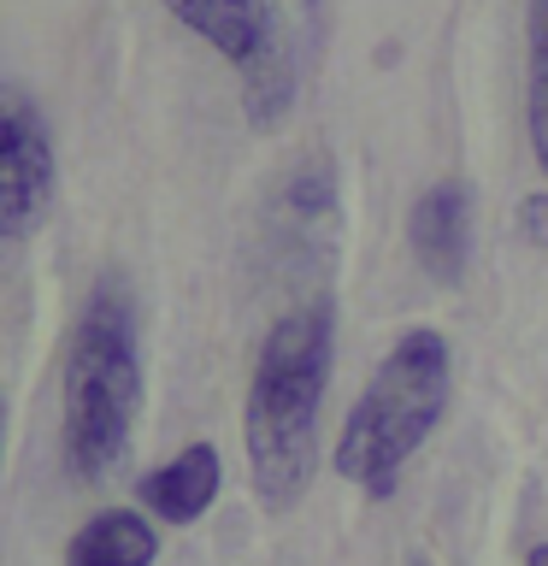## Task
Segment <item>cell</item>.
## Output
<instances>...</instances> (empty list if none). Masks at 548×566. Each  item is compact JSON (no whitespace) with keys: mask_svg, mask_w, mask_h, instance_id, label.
I'll list each match as a JSON object with an SVG mask.
<instances>
[{"mask_svg":"<svg viewBox=\"0 0 548 566\" xmlns=\"http://www.w3.org/2000/svg\"><path fill=\"white\" fill-rule=\"evenodd\" d=\"M177 24L194 30L219 60L236 65L242 113L254 124H272L295 101V53L289 24H283L277 0H159Z\"/></svg>","mask_w":548,"mask_h":566,"instance_id":"4","label":"cell"},{"mask_svg":"<svg viewBox=\"0 0 548 566\" xmlns=\"http://www.w3.org/2000/svg\"><path fill=\"white\" fill-rule=\"evenodd\" d=\"M525 130H530V154L548 171V0H530L525 7Z\"/></svg>","mask_w":548,"mask_h":566,"instance_id":"9","label":"cell"},{"mask_svg":"<svg viewBox=\"0 0 548 566\" xmlns=\"http://www.w3.org/2000/svg\"><path fill=\"white\" fill-rule=\"evenodd\" d=\"M519 237L548 248V195H525V201H519Z\"/></svg>","mask_w":548,"mask_h":566,"instance_id":"11","label":"cell"},{"mask_svg":"<svg viewBox=\"0 0 548 566\" xmlns=\"http://www.w3.org/2000/svg\"><path fill=\"white\" fill-rule=\"evenodd\" d=\"M336 313L330 301H301L277 313L260 343L254 384H247V472L265 507H295L318 467V407L330 384Z\"/></svg>","mask_w":548,"mask_h":566,"instance_id":"1","label":"cell"},{"mask_svg":"<svg viewBox=\"0 0 548 566\" xmlns=\"http://www.w3.org/2000/svg\"><path fill=\"white\" fill-rule=\"evenodd\" d=\"M53 201V136L24 88L0 95V219L7 237L24 242Z\"/></svg>","mask_w":548,"mask_h":566,"instance_id":"5","label":"cell"},{"mask_svg":"<svg viewBox=\"0 0 548 566\" xmlns=\"http://www.w3.org/2000/svg\"><path fill=\"white\" fill-rule=\"evenodd\" d=\"M442 413H449V336L413 325L396 336V348L378 360L354 413L342 419L336 472L383 502L401 484V467L442 424Z\"/></svg>","mask_w":548,"mask_h":566,"instance_id":"3","label":"cell"},{"mask_svg":"<svg viewBox=\"0 0 548 566\" xmlns=\"http://www.w3.org/2000/svg\"><path fill=\"white\" fill-rule=\"evenodd\" d=\"M407 566H431V560H424V555H407Z\"/></svg>","mask_w":548,"mask_h":566,"instance_id":"13","label":"cell"},{"mask_svg":"<svg viewBox=\"0 0 548 566\" xmlns=\"http://www.w3.org/2000/svg\"><path fill=\"white\" fill-rule=\"evenodd\" d=\"M407 242H413L419 265L431 277H460L466 265V242H472V201H466V184L442 177L413 201L407 212Z\"/></svg>","mask_w":548,"mask_h":566,"instance_id":"6","label":"cell"},{"mask_svg":"<svg viewBox=\"0 0 548 566\" xmlns=\"http://www.w3.org/2000/svg\"><path fill=\"white\" fill-rule=\"evenodd\" d=\"M530 566H548V543H537V548H530Z\"/></svg>","mask_w":548,"mask_h":566,"instance_id":"12","label":"cell"},{"mask_svg":"<svg viewBox=\"0 0 548 566\" xmlns=\"http://www.w3.org/2000/svg\"><path fill=\"white\" fill-rule=\"evenodd\" d=\"M219 449L212 442H189L183 454H171L166 467H154L148 478H141V502H148V513H159V520L171 525H189L201 520V513L212 507V495H219Z\"/></svg>","mask_w":548,"mask_h":566,"instance_id":"7","label":"cell"},{"mask_svg":"<svg viewBox=\"0 0 548 566\" xmlns=\"http://www.w3.org/2000/svg\"><path fill=\"white\" fill-rule=\"evenodd\" d=\"M283 201H289L301 219H325L336 207V171L330 166H301L289 177V189H283Z\"/></svg>","mask_w":548,"mask_h":566,"instance_id":"10","label":"cell"},{"mask_svg":"<svg viewBox=\"0 0 548 566\" xmlns=\"http://www.w3.org/2000/svg\"><path fill=\"white\" fill-rule=\"evenodd\" d=\"M154 555H159L154 525L130 507L95 513V520L65 543V566H154Z\"/></svg>","mask_w":548,"mask_h":566,"instance_id":"8","label":"cell"},{"mask_svg":"<svg viewBox=\"0 0 548 566\" xmlns=\"http://www.w3.org/2000/svg\"><path fill=\"white\" fill-rule=\"evenodd\" d=\"M136 413H141L136 313L124 301V290H95L65 336V366H60L65 467L88 478V484L106 478L130 449Z\"/></svg>","mask_w":548,"mask_h":566,"instance_id":"2","label":"cell"}]
</instances>
